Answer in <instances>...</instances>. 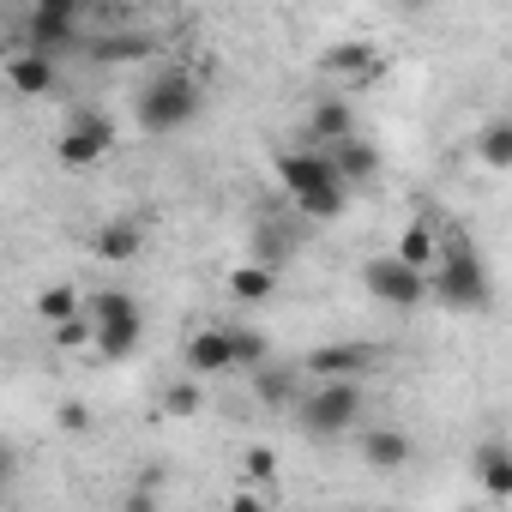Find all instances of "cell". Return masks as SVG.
<instances>
[{
  "mask_svg": "<svg viewBox=\"0 0 512 512\" xmlns=\"http://www.w3.org/2000/svg\"><path fill=\"white\" fill-rule=\"evenodd\" d=\"M0 500H7V482H0Z\"/></svg>",
  "mask_w": 512,
  "mask_h": 512,
  "instance_id": "obj_33",
  "label": "cell"
},
{
  "mask_svg": "<svg viewBox=\"0 0 512 512\" xmlns=\"http://www.w3.org/2000/svg\"><path fill=\"white\" fill-rule=\"evenodd\" d=\"M344 205H350V187H326V193H302V199H296V211H302V217H314V223L344 217Z\"/></svg>",
  "mask_w": 512,
  "mask_h": 512,
  "instance_id": "obj_24",
  "label": "cell"
},
{
  "mask_svg": "<svg viewBox=\"0 0 512 512\" xmlns=\"http://www.w3.org/2000/svg\"><path fill=\"white\" fill-rule=\"evenodd\" d=\"M470 464H476L488 500H512V446H506V440H482Z\"/></svg>",
  "mask_w": 512,
  "mask_h": 512,
  "instance_id": "obj_16",
  "label": "cell"
},
{
  "mask_svg": "<svg viewBox=\"0 0 512 512\" xmlns=\"http://www.w3.org/2000/svg\"><path fill=\"white\" fill-rule=\"evenodd\" d=\"M326 157H332V169H338V181H344V187H356V181H374V175H380V145H368L362 133L332 139V145H326Z\"/></svg>",
  "mask_w": 512,
  "mask_h": 512,
  "instance_id": "obj_12",
  "label": "cell"
},
{
  "mask_svg": "<svg viewBox=\"0 0 512 512\" xmlns=\"http://www.w3.org/2000/svg\"><path fill=\"white\" fill-rule=\"evenodd\" d=\"M91 55H97V61H145V55H151V37H139V31L121 37V31H115V37H97Z\"/></svg>",
  "mask_w": 512,
  "mask_h": 512,
  "instance_id": "obj_23",
  "label": "cell"
},
{
  "mask_svg": "<svg viewBox=\"0 0 512 512\" xmlns=\"http://www.w3.org/2000/svg\"><path fill=\"white\" fill-rule=\"evenodd\" d=\"M199 79L193 73H181V67H163L157 79H145L139 85V97H133V121H139V133H151V139H163V133H181L193 115H199Z\"/></svg>",
  "mask_w": 512,
  "mask_h": 512,
  "instance_id": "obj_2",
  "label": "cell"
},
{
  "mask_svg": "<svg viewBox=\"0 0 512 512\" xmlns=\"http://www.w3.org/2000/svg\"><path fill=\"white\" fill-rule=\"evenodd\" d=\"M344 133H356V109H350L344 97H320L314 115H308V145H332V139H344Z\"/></svg>",
  "mask_w": 512,
  "mask_h": 512,
  "instance_id": "obj_18",
  "label": "cell"
},
{
  "mask_svg": "<svg viewBox=\"0 0 512 512\" xmlns=\"http://www.w3.org/2000/svg\"><path fill=\"white\" fill-rule=\"evenodd\" d=\"M428 296H440L446 308H464V314H482L494 302V284H488V266L470 235H446L434 266H428Z\"/></svg>",
  "mask_w": 512,
  "mask_h": 512,
  "instance_id": "obj_1",
  "label": "cell"
},
{
  "mask_svg": "<svg viewBox=\"0 0 512 512\" xmlns=\"http://www.w3.org/2000/svg\"><path fill=\"white\" fill-rule=\"evenodd\" d=\"M434 253H440V241H434V229H428V223H410V229L398 235V260H404V266L428 272V266H434Z\"/></svg>",
  "mask_w": 512,
  "mask_h": 512,
  "instance_id": "obj_20",
  "label": "cell"
},
{
  "mask_svg": "<svg viewBox=\"0 0 512 512\" xmlns=\"http://www.w3.org/2000/svg\"><path fill=\"white\" fill-rule=\"evenodd\" d=\"M223 332H229V356H235V368H260V362H272L266 332H253V326H229V320H223Z\"/></svg>",
  "mask_w": 512,
  "mask_h": 512,
  "instance_id": "obj_19",
  "label": "cell"
},
{
  "mask_svg": "<svg viewBox=\"0 0 512 512\" xmlns=\"http://www.w3.org/2000/svg\"><path fill=\"white\" fill-rule=\"evenodd\" d=\"M163 410H169L175 422H187V416H199V386H193V380H175V386L163 392Z\"/></svg>",
  "mask_w": 512,
  "mask_h": 512,
  "instance_id": "obj_28",
  "label": "cell"
},
{
  "mask_svg": "<svg viewBox=\"0 0 512 512\" xmlns=\"http://www.w3.org/2000/svg\"><path fill=\"white\" fill-rule=\"evenodd\" d=\"M7 470H13V458H7V446H0V482H7Z\"/></svg>",
  "mask_w": 512,
  "mask_h": 512,
  "instance_id": "obj_30",
  "label": "cell"
},
{
  "mask_svg": "<svg viewBox=\"0 0 512 512\" xmlns=\"http://www.w3.org/2000/svg\"><path fill=\"white\" fill-rule=\"evenodd\" d=\"M362 284L386 308H422L428 302V272L404 266L398 253H374V260H362Z\"/></svg>",
  "mask_w": 512,
  "mask_h": 512,
  "instance_id": "obj_5",
  "label": "cell"
},
{
  "mask_svg": "<svg viewBox=\"0 0 512 512\" xmlns=\"http://www.w3.org/2000/svg\"><path fill=\"white\" fill-rule=\"evenodd\" d=\"M362 380L356 374H344V380H320L308 398H302V428L308 434H320V440H332V434H350L356 428V416H362Z\"/></svg>",
  "mask_w": 512,
  "mask_h": 512,
  "instance_id": "obj_4",
  "label": "cell"
},
{
  "mask_svg": "<svg viewBox=\"0 0 512 512\" xmlns=\"http://www.w3.org/2000/svg\"><path fill=\"white\" fill-rule=\"evenodd\" d=\"M362 464L380 470V476L404 470L410 464V434H398V428H362Z\"/></svg>",
  "mask_w": 512,
  "mask_h": 512,
  "instance_id": "obj_14",
  "label": "cell"
},
{
  "mask_svg": "<svg viewBox=\"0 0 512 512\" xmlns=\"http://www.w3.org/2000/svg\"><path fill=\"white\" fill-rule=\"evenodd\" d=\"M85 314H91V344H97L103 362H127V356L139 350L145 314H139V302H133L127 290H97V296H85Z\"/></svg>",
  "mask_w": 512,
  "mask_h": 512,
  "instance_id": "obj_3",
  "label": "cell"
},
{
  "mask_svg": "<svg viewBox=\"0 0 512 512\" xmlns=\"http://www.w3.org/2000/svg\"><path fill=\"white\" fill-rule=\"evenodd\" d=\"M91 7H109V0H79V13H91Z\"/></svg>",
  "mask_w": 512,
  "mask_h": 512,
  "instance_id": "obj_31",
  "label": "cell"
},
{
  "mask_svg": "<svg viewBox=\"0 0 512 512\" xmlns=\"http://www.w3.org/2000/svg\"><path fill=\"white\" fill-rule=\"evenodd\" d=\"M253 392H260V404H290L296 398V380H290V368H253Z\"/></svg>",
  "mask_w": 512,
  "mask_h": 512,
  "instance_id": "obj_25",
  "label": "cell"
},
{
  "mask_svg": "<svg viewBox=\"0 0 512 512\" xmlns=\"http://www.w3.org/2000/svg\"><path fill=\"white\" fill-rule=\"evenodd\" d=\"M7 85H13L19 97H43V91H55V55H37V49L13 55V61H7Z\"/></svg>",
  "mask_w": 512,
  "mask_h": 512,
  "instance_id": "obj_17",
  "label": "cell"
},
{
  "mask_svg": "<svg viewBox=\"0 0 512 512\" xmlns=\"http://www.w3.org/2000/svg\"><path fill=\"white\" fill-rule=\"evenodd\" d=\"M272 169H278V181L290 187V199H302V193H326V187H344V181H338V169H332V157H326V145L284 151Z\"/></svg>",
  "mask_w": 512,
  "mask_h": 512,
  "instance_id": "obj_8",
  "label": "cell"
},
{
  "mask_svg": "<svg viewBox=\"0 0 512 512\" xmlns=\"http://www.w3.org/2000/svg\"><path fill=\"white\" fill-rule=\"evenodd\" d=\"M229 296H235L241 308L272 302V296H278V266H272V260H247V266H235V272H229Z\"/></svg>",
  "mask_w": 512,
  "mask_h": 512,
  "instance_id": "obj_15",
  "label": "cell"
},
{
  "mask_svg": "<svg viewBox=\"0 0 512 512\" xmlns=\"http://www.w3.org/2000/svg\"><path fill=\"white\" fill-rule=\"evenodd\" d=\"M91 253H97V260H109V266H133L139 253H145V223H139V217H109V223H97Z\"/></svg>",
  "mask_w": 512,
  "mask_h": 512,
  "instance_id": "obj_10",
  "label": "cell"
},
{
  "mask_svg": "<svg viewBox=\"0 0 512 512\" xmlns=\"http://www.w3.org/2000/svg\"><path fill=\"white\" fill-rule=\"evenodd\" d=\"M398 7H428V0H398Z\"/></svg>",
  "mask_w": 512,
  "mask_h": 512,
  "instance_id": "obj_32",
  "label": "cell"
},
{
  "mask_svg": "<svg viewBox=\"0 0 512 512\" xmlns=\"http://www.w3.org/2000/svg\"><path fill=\"white\" fill-rule=\"evenodd\" d=\"M25 43H31L37 55L79 49V0H37V7H31V25H25Z\"/></svg>",
  "mask_w": 512,
  "mask_h": 512,
  "instance_id": "obj_7",
  "label": "cell"
},
{
  "mask_svg": "<svg viewBox=\"0 0 512 512\" xmlns=\"http://www.w3.org/2000/svg\"><path fill=\"white\" fill-rule=\"evenodd\" d=\"M241 470H247V482L278 488V452H272V446H247V452H241Z\"/></svg>",
  "mask_w": 512,
  "mask_h": 512,
  "instance_id": "obj_26",
  "label": "cell"
},
{
  "mask_svg": "<svg viewBox=\"0 0 512 512\" xmlns=\"http://www.w3.org/2000/svg\"><path fill=\"white\" fill-rule=\"evenodd\" d=\"M55 428H61V434H85V428H91V410H85L79 398H67V404L55 410Z\"/></svg>",
  "mask_w": 512,
  "mask_h": 512,
  "instance_id": "obj_29",
  "label": "cell"
},
{
  "mask_svg": "<svg viewBox=\"0 0 512 512\" xmlns=\"http://www.w3.org/2000/svg\"><path fill=\"white\" fill-rule=\"evenodd\" d=\"M109 151H115V121H109L103 109H79V115L67 121V133L55 139L61 169H91V163L109 157Z\"/></svg>",
  "mask_w": 512,
  "mask_h": 512,
  "instance_id": "obj_6",
  "label": "cell"
},
{
  "mask_svg": "<svg viewBox=\"0 0 512 512\" xmlns=\"http://www.w3.org/2000/svg\"><path fill=\"white\" fill-rule=\"evenodd\" d=\"M79 308H85V296H79V284H49V290L37 296V308H31V314L55 326V320H67V314H79Z\"/></svg>",
  "mask_w": 512,
  "mask_h": 512,
  "instance_id": "obj_22",
  "label": "cell"
},
{
  "mask_svg": "<svg viewBox=\"0 0 512 512\" xmlns=\"http://www.w3.org/2000/svg\"><path fill=\"white\" fill-rule=\"evenodd\" d=\"M374 344H320V350H308V374L314 380H344V374H368L374 368Z\"/></svg>",
  "mask_w": 512,
  "mask_h": 512,
  "instance_id": "obj_11",
  "label": "cell"
},
{
  "mask_svg": "<svg viewBox=\"0 0 512 512\" xmlns=\"http://www.w3.org/2000/svg\"><path fill=\"white\" fill-rule=\"evenodd\" d=\"M55 344H61V350H85V344H91V314L79 308V314L55 320Z\"/></svg>",
  "mask_w": 512,
  "mask_h": 512,
  "instance_id": "obj_27",
  "label": "cell"
},
{
  "mask_svg": "<svg viewBox=\"0 0 512 512\" xmlns=\"http://www.w3.org/2000/svg\"><path fill=\"white\" fill-rule=\"evenodd\" d=\"M320 73H326V79H350V85H374V79L386 73V55H380L374 43L350 37V43H332V49L320 55Z\"/></svg>",
  "mask_w": 512,
  "mask_h": 512,
  "instance_id": "obj_9",
  "label": "cell"
},
{
  "mask_svg": "<svg viewBox=\"0 0 512 512\" xmlns=\"http://www.w3.org/2000/svg\"><path fill=\"white\" fill-rule=\"evenodd\" d=\"M476 151H482L488 169H512V121H488L476 133Z\"/></svg>",
  "mask_w": 512,
  "mask_h": 512,
  "instance_id": "obj_21",
  "label": "cell"
},
{
  "mask_svg": "<svg viewBox=\"0 0 512 512\" xmlns=\"http://www.w3.org/2000/svg\"><path fill=\"white\" fill-rule=\"evenodd\" d=\"M187 368H193V380H217V374H235V356H229V332H223V320L187 338Z\"/></svg>",
  "mask_w": 512,
  "mask_h": 512,
  "instance_id": "obj_13",
  "label": "cell"
}]
</instances>
